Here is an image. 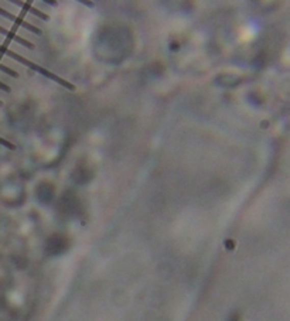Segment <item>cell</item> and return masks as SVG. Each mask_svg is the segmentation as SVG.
<instances>
[{
	"label": "cell",
	"instance_id": "6da1fadb",
	"mask_svg": "<svg viewBox=\"0 0 290 321\" xmlns=\"http://www.w3.org/2000/svg\"><path fill=\"white\" fill-rule=\"evenodd\" d=\"M0 16H3L5 19L10 20V21H13L14 24L20 25V27H23V29H25V30L34 33V34H40V33H41L37 25H34V24H32V23H29V21H25V20H23L21 17H19V16H16V14H13V13L7 12V10H5V9H2V7H0Z\"/></svg>",
	"mask_w": 290,
	"mask_h": 321
},
{
	"label": "cell",
	"instance_id": "7a4b0ae2",
	"mask_svg": "<svg viewBox=\"0 0 290 321\" xmlns=\"http://www.w3.org/2000/svg\"><path fill=\"white\" fill-rule=\"evenodd\" d=\"M0 34H3L5 37H7L9 40H12V41H14V43H17V44L24 45V47H27V48H34V44H33L32 41L25 40V38H23L21 36H17L16 33L10 32V30H7V29H5V27H2V25H0Z\"/></svg>",
	"mask_w": 290,
	"mask_h": 321
},
{
	"label": "cell",
	"instance_id": "3957f363",
	"mask_svg": "<svg viewBox=\"0 0 290 321\" xmlns=\"http://www.w3.org/2000/svg\"><path fill=\"white\" fill-rule=\"evenodd\" d=\"M14 5H17V6L23 7L25 12L32 13V14H34V16H37L38 19L45 20V21L48 20V14H47V13L41 12V10H38L37 7H33L30 3H25V2H14Z\"/></svg>",
	"mask_w": 290,
	"mask_h": 321
},
{
	"label": "cell",
	"instance_id": "277c9868",
	"mask_svg": "<svg viewBox=\"0 0 290 321\" xmlns=\"http://www.w3.org/2000/svg\"><path fill=\"white\" fill-rule=\"evenodd\" d=\"M0 71H2V72H5V74H7V75L13 76V78H17V76H19V74H17V72H16L14 69L9 68V67H6V65H3V64H2V63H0Z\"/></svg>",
	"mask_w": 290,
	"mask_h": 321
},
{
	"label": "cell",
	"instance_id": "5b68a950",
	"mask_svg": "<svg viewBox=\"0 0 290 321\" xmlns=\"http://www.w3.org/2000/svg\"><path fill=\"white\" fill-rule=\"evenodd\" d=\"M0 89H2V91H5V92H10V91H12L9 85H6L5 82H2V81H0Z\"/></svg>",
	"mask_w": 290,
	"mask_h": 321
},
{
	"label": "cell",
	"instance_id": "8992f818",
	"mask_svg": "<svg viewBox=\"0 0 290 321\" xmlns=\"http://www.w3.org/2000/svg\"><path fill=\"white\" fill-rule=\"evenodd\" d=\"M2 105H3V102H2V101H0V106H2Z\"/></svg>",
	"mask_w": 290,
	"mask_h": 321
}]
</instances>
